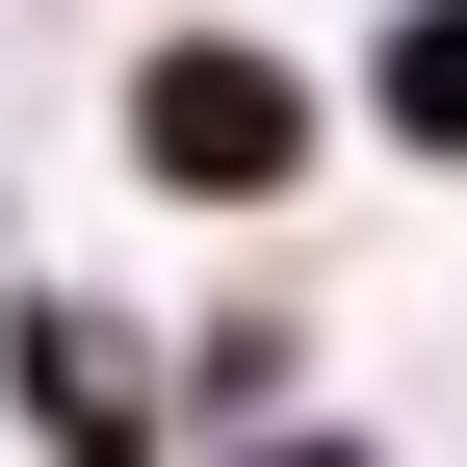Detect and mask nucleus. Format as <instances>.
Listing matches in <instances>:
<instances>
[{
	"instance_id": "f257e3e1",
	"label": "nucleus",
	"mask_w": 467,
	"mask_h": 467,
	"mask_svg": "<svg viewBox=\"0 0 467 467\" xmlns=\"http://www.w3.org/2000/svg\"><path fill=\"white\" fill-rule=\"evenodd\" d=\"M130 156H156V182H208V208H260L285 156H312V78L208 26V52H156V78H130Z\"/></svg>"
},
{
	"instance_id": "f03ea898",
	"label": "nucleus",
	"mask_w": 467,
	"mask_h": 467,
	"mask_svg": "<svg viewBox=\"0 0 467 467\" xmlns=\"http://www.w3.org/2000/svg\"><path fill=\"white\" fill-rule=\"evenodd\" d=\"M364 104H389V130H441V156H467V0H416V26L364 52Z\"/></svg>"
}]
</instances>
